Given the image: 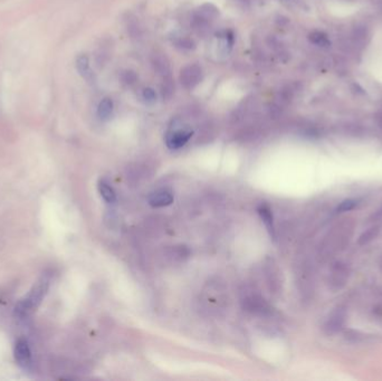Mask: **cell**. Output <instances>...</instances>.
Instances as JSON below:
<instances>
[{"instance_id": "ba28073f", "label": "cell", "mask_w": 382, "mask_h": 381, "mask_svg": "<svg viewBox=\"0 0 382 381\" xmlns=\"http://www.w3.org/2000/svg\"><path fill=\"white\" fill-rule=\"evenodd\" d=\"M76 67L78 73H80L83 77L87 81H91L93 77V73H92L91 66H90V60L86 55H80L76 60Z\"/></svg>"}, {"instance_id": "ac0fdd59", "label": "cell", "mask_w": 382, "mask_h": 381, "mask_svg": "<svg viewBox=\"0 0 382 381\" xmlns=\"http://www.w3.org/2000/svg\"><path fill=\"white\" fill-rule=\"evenodd\" d=\"M177 46L183 50H192L195 48V43L189 38H180L177 42Z\"/></svg>"}, {"instance_id": "2e32d148", "label": "cell", "mask_w": 382, "mask_h": 381, "mask_svg": "<svg viewBox=\"0 0 382 381\" xmlns=\"http://www.w3.org/2000/svg\"><path fill=\"white\" fill-rule=\"evenodd\" d=\"M143 99L147 101V103L149 104H152L155 103V102L157 101V94H156V91L153 90V88L151 87H147L143 90Z\"/></svg>"}, {"instance_id": "44dd1931", "label": "cell", "mask_w": 382, "mask_h": 381, "mask_svg": "<svg viewBox=\"0 0 382 381\" xmlns=\"http://www.w3.org/2000/svg\"><path fill=\"white\" fill-rule=\"evenodd\" d=\"M381 267H382V257H381Z\"/></svg>"}, {"instance_id": "30bf717a", "label": "cell", "mask_w": 382, "mask_h": 381, "mask_svg": "<svg viewBox=\"0 0 382 381\" xmlns=\"http://www.w3.org/2000/svg\"><path fill=\"white\" fill-rule=\"evenodd\" d=\"M113 101L111 99H103L100 102L99 108H98V115L101 120H109L111 118V115L113 113Z\"/></svg>"}, {"instance_id": "ffe728a7", "label": "cell", "mask_w": 382, "mask_h": 381, "mask_svg": "<svg viewBox=\"0 0 382 381\" xmlns=\"http://www.w3.org/2000/svg\"><path fill=\"white\" fill-rule=\"evenodd\" d=\"M379 126H380V127L382 129V117L379 119Z\"/></svg>"}, {"instance_id": "5b68a950", "label": "cell", "mask_w": 382, "mask_h": 381, "mask_svg": "<svg viewBox=\"0 0 382 381\" xmlns=\"http://www.w3.org/2000/svg\"><path fill=\"white\" fill-rule=\"evenodd\" d=\"M194 134L191 130H175L166 135L165 142L170 149H180L186 144Z\"/></svg>"}, {"instance_id": "d6986e66", "label": "cell", "mask_w": 382, "mask_h": 381, "mask_svg": "<svg viewBox=\"0 0 382 381\" xmlns=\"http://www.w3.org/2000/svg\"><path fill=\"white\" fill-rule=\"evenodd\" d=\"M377 216H382V208L381 209L377 212Z\"/></svg>"}, {"instance_id": "52a82bcc", "label": "cell", "mask_w": 382, "mask_h": 381, "mask_svg": "<svg viewBox=\"0 0 382 381\" xmlns=\"http://www.w3.org/2000/svg\"><path fill=\"white\" fill-rule=\"evenodd\" d=\"M148 202L149 205L155 208L169 206L173 202V194L168 189L156 190L149 196Z\"/></svg>"}, {"instance_id": "6da1fadb", "label": "cell", "mask_w": 382, "mask_h": 381, "mask_svg": "<svg viewBox=\"0 0 382 381\" xmlns=\"http://www.w3.org/2000/svg\"><path fill=\"white\" fill-rule=\"evenodd\" d=\"M48 291V281L42 280L33 287L30 293L16 305L15 313L20 318L28 316V314L36 309Z\"/></svg>"}, {"instance_id": "7c38bea8", "label": "cell", "mask_w": 382, "mask_h": 381, "mask_svg": "<svg viewBox=\"0 0 382 381\" xmlns=\"http://www.w3.org/2000/svg\"><path fill=\"white\" fill-rule=\"evenodd\" d=\"M309 39L312 44L319 46V47H330L331 46V42L330 39L327 38V36L322 32H313L309 35Z\"/></svg>"}, {"instance_id": "8fae6325", "label": "cell", "mask_w": 382, "mask_h": 381, "mask_svg": "<svg viewBox=\"0 0 382 381\" xmlns=\"http://www.w3.org/2000/svg\"><path fill=\"white\" fill-rule=\"evenodd\" d=\"M99 191H100L101 196H102V198L107 202H109V203L115 202V200H116L115 191H114V189L108 183L101 180L99 183Z\"/></svg>"}, {"instance_id": "5bb4252c", "label": "cell", "mask_w": 382, "mask_h": 381, "mask_svg": "<svg viewBox=\"0 0 382 381\" xmlns=\"http://www.w3.org/2000/svg\"><path fill=\"white\" fill-rule=\"evenodd\" d=\"M358 205V200L355 199H345V200L342 201L339 206H337V211L339 212H345V211H350L354 209Z\"/></svg>"}, {"instance_id": "e0dca14e", "label": "cell", "mask_w": 382, "mask_h": 381, "mask_svg": "<svg viewBox=\"0 0 382 381\" xmlns=\"http://www.w3.org/2000/svg\"><path fill=\"white\" fill-rule=\"evenodd\" d=\"M137 78V74H135L133 70H125V72L122 74V81L123 83L127 84V85H131V84L135 83Z\"/></svg>"}, {"instance_id": "4fadbf2b", "label": "cell", "mask_w": 382, "mask_h": 381, "mask_svg": "<svg viewBox=\"0 0 382 381\" xmlns=\"http://www.w3.org/2000/svg\"><path fill=\"white\" fill-rule=\"evenodd\" d=\"M380 232V226H372L369 229H367L366 232H363L361 234V236L359 237V245H367L370 242H372L373 239H376L378 236V234Z\"/></svg>"}, {"instance_id": "7a4b0ae2", "label": "cell", "mask_w": 382, "mask_h": 381, "mask_svg": "<svg viewBox=\"0 0 382 381\" xmlns=\"http://www.w3.org/2000/svg\"><path fill=\"white\" fill-rule=\"evenodd\" d=\"M350 268L348 265L342 262H337L331 268L328 284L334 291L341 290L349 281Z\"/></svg>"}, {"instance_id": "9a60e30c", "label": "cell", "mask_w": 382, "mask_h": 381, "mask_svg": "<svg viewBox=\"0 0 382 381\" xmlns=\"http://www.w3.org/2000/svg\"><path fill=\"white\" fill-rule=\"evenodd\" d=\"M220 38L222 39L223 46L226 47V50L228 48V51H230L232 46H234V42H235L234 34H232L230 30H227V32H223L220 35Z\"/></svg>"}, {"instance_id": "3957f363", "label": "cell", "mask_w": 382, "mask_h": 381, "mask_svg": "<svg viewBox=\"0 0 382 381\" xmlns=\"http://www.w3.org/2000/svg\"><path fill=\"white\" fill-rule=\"evenodd\" d=\"M203 79V69L198 65H188L181 69L180 73V82L187 90H191L198 85Z\"/></svg>"}, {"instance_id": "9c48e42d", "label": "cell", "mask_w": 382, "mask_h": 381, "mask_svg": "<svg viewBox=\"0 0 382 381\" xmlns=\"http://www.w3.org/2000/svg\"><path fill=\"white\" fill-rule=\"evenodd\" d=\"M258 214H260L262 220L264 221L265 226L269 229V232L271 235H274V221H273V215H272V211L270 209V207L267 205H261L258 207Z\"/></svg>"}, {"instance_id": "8992f818", "label": "cell", "mask_w": 382, "mask_h": 381, "mask_svg": "<svg viewBox=\"0 0 382 381\" xmlns=\"http://www.w3.org/2000/svg\"><path fill=\"white\" fill-rule=\"evenodd\" d=\"M16 361L21 368H27L32 362V352H30L27 340L19 339L15 345Z\"/></svg>"}, {"instance_id": "277c9868", "label": "cell", "mask_w": 382, "mask_h": 381, "mask_svg": "<svg viewBox=\"0 0 382 381\" xmlns=\"http://www.w3.org/2000/svg\"><path fill=\"white\" fill-rule=\"evenodd\" d=\"M345 318H346V313L344 309L337 308L333 311L328 318H327L326 323L323 325V330L327 334H335L336 332H339L342 326L344 325L345 322Z\"/></svg>"}]
</instances>
